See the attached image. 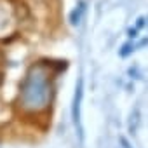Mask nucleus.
Instances as JSON below:
<instances>
[{
	"label": "nucleus",
	"mask_w": 148,
	"mask_h": 148,
	"mask_svg": "<svg viewBox=\"0 0 148 148\" xmlns=\"http://www.w3.org/2000/svg\"><path fill=\"white\" fill-rule=\"evenodd\" d=\"M47 99H49L47 73L40 66L32 68V71L28 73V77L25 80V86H23L21 103L28 110H40L47 105Z\"/></svg>",
	"instance_id": "obj_1"
},
{
	"label": "nucleus",
	"mask_w": 148,
	"mask_h": 148,
	"mask_svg": "<svg viewBox=\"0 0 148 148\" xmlns=\"http://www.w3.org/2000/svg\"><path fill=\"white\" fill-rule=\"evenodd\" d=\"M80 98H82V80L79 82V87H77V92H75V103H73V122H75V125H79V131H82L80 129V113H79Z\"/></svg>",
	"instance_id": "obj_2"
}]
</instances>
